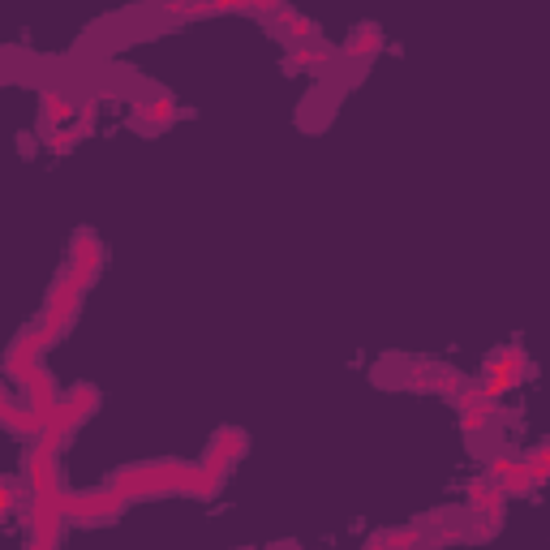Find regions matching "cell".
<instances>
[{
	"label": "cell",
	"mask_w": 550,
	"mask_h": 550,
	"mask_svg": "<svg viewBox=\"0 0 550 550\" xmlns=\"http://www.w3.org/2000/svg\"><path fill=\"white\" fill-rule=\"evenodd\" d=\"M177 117H181V104L164 86H147V95H134V125L142 134H159V129H168Z\"/></svg>",
	"instance_id": "1"
},
{
	"label": "cell",
	"mask_w": 550,
	"mask_h": 550,
	"mask_svg": "<svg viewBox=\"0 0 550 550\" xmlns=\"http://www.w3.org/2000/svg\"><path fill=\"white\" fill-rule=\"evenodd\" d=\"M404 387L434 392V396H456L465 387V379L452 366H439V361H404Z\"/></svg>",
	"instance_id": "2"
},
{
	"label": "cell",
	"mask_w": 550,
	"mask_h": 550,
	"mask_svg": "<svg viewBox=\"0 0 550 550\" xmlns=\"http://www.w3.org/2000/svg\"><path fill=\"white\" fill-rule=\"evenodd\" d=\"M65 271L74 275L82 288H91L99 280V271H104V245L95 241L91 228H82V233L69 241V254H65Z\"/></svg>",
	"instance_id": "3"
},
{
	"label": "cell",
	"mask_w": 550,
	"mask_h": 550,
	"mask_svg": "<svg viewBox=\"0 0 550 550\" xmlns=\"http://www.w3.org/2000/svg\"><path fill=\"white\" fill-rule=\"evenodd\" d=\"M331 61H336V48L323 39L288 43V52H284V65L293 69V74H323V69H331Z\"/></svg>",
	"instance_id": "4"
},
{
	"label": "cell",
	"mask_w": 550,
	"mask_h": 550,
	"mask_svg": "<svg viewBox=\"0 0 550 550\" xmlns=\"http://www.w3.org/2000/svg\"><path fill=\"white\" fill-rule=\"evenodd\" d=\"M383 48V31H379V22H361L357 31L344 39V61H353V65H366L374 61Z\"/></svg>",
	"instance_id": "5"
},
{
	"label": "cell",
	"mask_w": 550,
	"mask_h": 550,
	"mask_svg": "<svg viewBox=\"0 0 550 550\" xmlns=\"http://www.w3.org/2000/svg\"><path fill=\"white\" fill-rule=\"evenodd\" d=\"M207 456L233 469L237 460L245 456V434H241L237 426H224V430H215V439H211V447H207Z\"/></svg>",
	"instance_id": "6"
},
{
	"label": "cell",
	"mask_w": 550,
	"mask_h": 550,
	"mask_svg": "<svg viewBox=\"0 0 550 550\" xmlns=\"http://www.w3.org/2000/svg\"><path fill=\"white\" fill-rule=\"evenodd\" d=\"M525 465H529V477H533V486L550 482V439L533 447V452L525 456Z\"/></svg>",
	"instance_id": "7"
}]
</instances>
